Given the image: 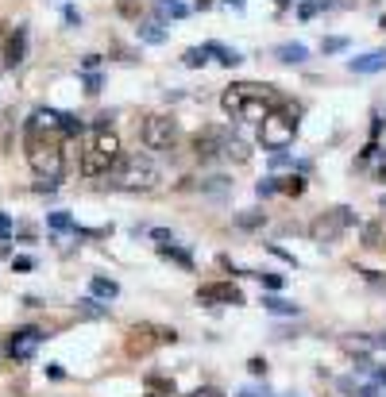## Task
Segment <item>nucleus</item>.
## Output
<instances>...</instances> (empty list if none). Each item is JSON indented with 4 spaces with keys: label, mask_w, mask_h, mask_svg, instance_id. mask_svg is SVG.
Masks as SVG:
<instances>
[{
    "label": "nucleus",
    "mask_w": 386,
    "mask_h": 397,
    "mask_svg": "<svg viewBox=\"0 0 386 397\" xmlns=\"http://www.w3.org/2000/svg\"><path fill=\"white\" fill-rule=\"evenodd\" d=\"M371 378H375V389H386V366H375Z\"/></svg>",
    "instance_id": "obj_38"
},
{
    "label": "nucleus",
    "mask_w": 386,
    "mask_h": 397,
    "mask_svg": "<svg viewBox=\"0 0 386 397\" xmlns=\"http://www.w3.org/2000/svg\"><path fill=\"white\" fill-rule=\"evenodd\" d=\"M298 16H302V20H313V16H317V4H302V8H298Z\"/></svg>",
    "instance_id": "obj_41"
},
{
    "label": "nucleus",
    "mask_w": 386,
    "mask_h": 397,
    "mask_svg": "<svg viewBox=\"0 0 386 397\" xmlns=\"http://www.w3.org/2000/svg\"><path fill=\"white\" fill-rule=\"evenodd\" d=\"M247 158H252V150H247V143L240 139V135H232V132H228V139H224V162H236V166H244Z\"/></svg>",
    "instance_id": "obj_14"
},
{
    "label": "nucleus",
    "mask_w": 386,
    "mask_h": 397,
    "mask_svg": "<svg viewBox=\"0 0 386 397\" xmlns=\"http://www.w3.org/2000/svg\"><path fill=\"white\" fill-rule=\"evenodd\" d=\"M77 316H85V320H105V316H109V305H101L97 297H82L77 301Z\"/></svg>",
    "instance_id": "obj_18"
},
{
    "label": "nucleus",
    "mask_w": 386,
    "mask_h": 397,
    "mask_svg": "<svg viewBox=\"0 0 386 397\" xmlns=\"http://www.w3.org/2000/svg\"><path fill=\"white\" fill-rule=\"evenodd\" d=\"M355 224V212L348 205H336V208H328V212H321L317 220L309 224V240L313 243H321V247H328V243H336L340 235L348 232Z\"/></svg>",
    "instance_id": "obj_8"
},
{
    "label": "nucleus",
    "mask_w": 386,
    "mask_h": 397,
    "mask_svg": "<svg viewBox=\"0 0 386 397\" xmlns=\"http://www.w3.org/2000/svg\"><path fill=\"white\" fill-rule=\"evenodd\" d=\"M62 20H66L70 27H77V24H82V12H77V8H70V4H66V8H62Z\"/></svg>",
    "instance_id": "obj_35"
},
{
    "label": "nucleus",
    "mask_w": 386,
    "mask_h": 397,
    "mask_svg": "<svg viewBox=\"0 0 386 397\" xmlns=\"http://www.w3.org/2000/svg\"><path fill=\"white\" fill-rule=\"evenodd\" d=\"M294 135H298V108H290V104H278L259 124V143L267 150H286L294 143Z\"/></svg>",
    "instance_id": "obj_5"
},
{
    "label": "nucleus",
    "mask_w": 386,
    "mask_h": 397,
    "mask_svg": "<svg viewBox=\"0 0 386 397\" xmlns=\"http://www.w3.org/2000/svg\"><path fill=\"white\" fill-rule=\"evenodd\" d=\"M147 389H151V394H162V397H174L178 394L174 378H159V374H155V378H147Z\"/></svg>",
    "instance_id": "obj_24"
},
{
    "label": "nucleus",
    "mask_w": 386,
    "mask_h": 397,
    "mask_svg": "<svg viewBox=\"0 0 386 397\" xmlns=\"http://www.w3.org/2000/svg\"><path fill=\"white\" fill-rule=\"evenodd\" d=\"M247 371H252V374H267V363H263V359H252V363H247Z\"/></svg>",
    "instance_id": "obj_42"
},
{
    "label": "nucleus",
    "mask_w": 386,
    "mask_h": 397,
    "mask_svg": "<svg viewBox=\"0 0 386 397\" xmlns=\"http://www.w3.org/2000/svg\"><path fill=\"white\" fill-rule=\"evenodd\" d=\"M263 309L275 316H298V305L294 301H282V297H263Z\"/></svg>",
    "instance_id": "obj_20"
},
{
    "label": "nucleus",
    "mask_w": 386,
    "mask_h": 397,
    "mask_svg": "<svg viewBox=\"0 0 386 397\" xmlns=\"http://www.w3.org/2000/svg\"><path fill=\"white\" fill-rule=\"evenodd\" d=\"M39 343H43V328H20V332H12V339H8V359L27 363V359L39 351Z\"/></svg>",
    "instance_id": "obj_11"
},
{
    "label": "nucleus",
    "mask_w": 386,
    "mask_h": 397,
    "mask_svg": "<svg viewBox=\"0 0 386 397\" xmlns=\"http://www.w3.org/2000/svg\"><path fill=\"white\" fill-rule=\"evenodd\" d=\"M31 258H27V255H20V258H12V270H31Z\"/></svg>",
    "instance_id": "obj_40"
},
{
    "label": "nucleus",
    "mask_w": 386,
    "mask_h": 397,
    "mask_svg": "<svg viewBox=\"0 0 386 397\" xmlns=\"http://www.w3.org/2000/svg\"><path fill=\"white\" fill-rule=\"evenodd\" d=\"M278 104H282L278 93L263 81H236L220 93V108L232 120H240V124H263Z\"/></svg>",
    "instance_id": "obj_1"
},
{
    "label": "nucleus",
    "mask_w": 386,
    "mask_h": 397,
    "mask_svg": "<svg viewBox=\"0 0 386 397\" xmlns=\"http://www.w3.org/2000/svg\"><path fill=\"white\" fill-rule=\"evenodd\" d=\"M47 224H51L54 232H77V224L70 220L66 212H51V216H47Z\"/></svg>",
    "instance_id": "obj_26"
},
{
    "label": "nucleus",
    "mask_w": 386,
    "mask_h": 397,
    "mask_svg": "<svg viewBox=\"0 0 386 397\" xmlns=\"http://www.w3.org/2000/svg\"><path fill=\"white\" fill-rule=\"evenodd\" d=\"M278 193H286V197H302V193H305V178L302 174L278 178Z\"/></svg>",
    "instance_id": "obj_21"
},
{
    "label": "nucleus",
    "mask_w": 386,
    "mask_h": 397,
    "mask_svg": "<svg viewBox=\"0 0 386 397\" xmlns=\"http://www.w3.org/2000/svg\"><path fill=\"white\" fill-rule=\"evenodd\" d=\"M197 301L201 305H244V290L232 281H209L197 290Z\"/></svg>",
    "instance_id": "obj_10"
},
{
    "label": "nucleus",
    "mask_w": 386,
    "mask_h": 397,
    "mask_svg": "<svg viewBox=\"0 0 386 397\" xmlns=\"http://www.w3.org/2000/svg\"><path fill=\"white\" fill-rule=\"evenodd\" d=\"M24 147H27V166H31L35 178H39L35 189H54V185L62 182V174H66V139L24 132Z\"/></svg>",
    "instance_id": "obj_2"
},
{
    "label": "nucleus",
    "mask_w": 386,
    "mask_h": 397,
    "mask_svg": "<svg viewBox=\"0 0 386 397\" xmlns=\"http://www.w3.org/2000/svg\"><path fill=\"white\" fill-rule=\"evenodd\" d=\"M255 193H259V197H270V193H278V178H267V182H259V185H255Z\"/></svg>",
    "instance_id": "obj_31"
},
{
    "label": "nucleus",
    "mask_w": 386,
    "mask_h": 397,
    "mask_svg": "<svg viewBox=\"0 0 386 397\" xmlns=\"http://www.w3.org/2000/svg\"><path fill=\"white\" fill-rule=\"evenodd\" d=\"M89 290H93V297H105V301H116L120 297V286L112 278H101V274L89 278Z\"/></svg>",
    "instance_id": "obj_17"
},
{
    "label": "nucleus",
    "mask_w": 386,
    "mask_h": 397,
    "mask_svg": "<svg viewBox=\"0 0 386 397\" xmlns=\"http://www.w3.org/2000/svg\"><path fill=\"white\" fill-rule=\"evenodd\" d=\"M209 62V54H205V47H190L182 54V66H190V70H197V66H205Z\"/></svg>",
    "instance_id": "obj_25"
},
{
    "label": "nucleus",
    "mask_w": 386,
    "mask_h": 397,
    "mask_svg": "<svg viewBox=\"0 0 386 397\" xmlns=\"http://www.w3.org/2000/svg\"><path fill=\"white\" fill-rule=\"evenodd\" d=\"M321 50H325V54H340V50H348V39H340V35H336V39H325Z\"/></svg>",
    "instance_id": "obj_29"
},
{
    "label": "nucleus",
    "mask_w": 386,
    "mask_h": 397,
    "mask_svg": "<svg viewBox=\"0 0 386 397\" xmlns=\"http://www.w3.org/2000/svg\"><path fill=\"white\" fill-rule=\"evenodd\" d=\"M116 162H120V139H116V132L97 127V132L89 135V143H85V150H82V174L85 178H109Z\"/></svg>",
    "instance_id": "obj_4"
},
{
    "label": "nucleus",
    "mask_w": 386,
    "mask_h": 397,
    "mask_svg": "<svg viewBox=\"0 0 386 397\" xmlns=\"http://www.w3.org/2000/svg\"><path fill=\"white\" fill-rule=\"evenodd\" d=\"M159 255L162 258H174L182 270H193V258H190V251H182V247H174V243H167V247H159Z\"/></svg>",
    "instance_id": "obj_22"
},
{
    "label": "nucleus",
    "mask_w": 386,
    "mask_h": 397,
    "mask_svg": "<svg viewBox=\"0 0 386 397\" xmlns=\"http://www.w3.org/2000/svg\"><path fill=\"white\" fill-rule=\"evenodd\" d=\"M378 243H383V228H378V224H367V228H363V247H378Z\"/></svg>",
    "instance_id": "obj_28"
},
{
    "label": "nucleus",
    "mask_w": 386,
    "mask_h": 397,
    "mask_svg": "<svg viewBox=\"0 0 386 397\" xmlns=\"http://www.w3.org/2000/svg\"><path fill=\"white\" fill-rule=\"evenodd\" d=\"M255 278H259L267 290H282V278H278V274H255Z\"/></svg>",
    "instance_id": "obj_33"
},
{
    "label": "nucleus",
    "mask_w": 386,
    "mask_h": 397,
    "mask_svg": "<svg viewBox=\"0 0 386 397\" xmlns=\"http://www.w3.org/2000/svg\"><path fill=\"white\" fill-rule=\"evenodd\" d=\"M224 4H232V8H244V0H224Z\"/></svg>",
    "instance_id": "obj_44"
},
{
    "label": "nucleus",
    "mask_w": 386,
    "mask_h": 397,
    "mask_svg": "<svg viewBox=\"0 0 386 397\" xmlns=\"http://www.w3.org/2000/svg\"><path fill=\"white\" fill-rule=\"evenodd\" d=\"M224 139H228V127H201L193 135V155L201 166H213V162H224Z\"/></svg>",
    "instance_id": "obj_9"
},
{
    "label": "nucleus",
    "mask_w": 386,
    "mask_h": 397,
    "mask_svg": "<svg viewBox=\"0 0 386 397\" xmlns=\"http://www.w3.org/2000/svg\"><path fill=\"white\" fill-rule=\"evenodd\" d=\"M85 93H89V97H97V93H101V77H97V74L85 77Z\"/></svg>",
    "instance_id": "obj_36"
},
{
    "label": "nucleus",
    "mask_w": 386,
    "mask_h": 397,
    "mask_svg": "<svg viewBox=\"0 0 386 397\" xmlns=\"http://www.w3.org/2000/svg\"><path fill=\"white\" fill-rule=\"evenodd\" d=\"M275 59H278V62H290V66H298V62L309 59V50H305L302 42H282V47H275Z\"/></svg>",
    "instance_id": "obj_15"
},
{
    "label": "nucleus",
    "mask_w": 386,
    "mask_h": 397,
    "mask_svg": "<svg viewBox=\"0 0 386 397\" xmlns=\"http://www.w3.org/2000/svg\"><path fill=\"white\" fill-rule=\"evenodd\" d=\"M205 54H217L220 66H240V62H244V54H240V50L220 47V42H205Z\"/></svg>",
    "instance_id": "obj_16"
},
{
    "label": "nucleus",
    "mask_w": 386,
    "mask_h": 397,
    "mask_svg": "<svg viewBox=\"0 0 386 397\" xmlns=\"http://www.w3.org/2000/svg\"><path fill=\"white\" fill-rule=\"evenodd\" d=\"M162 4H182V0H162Z\"/></svg>",
    "instance_id": "obj_45"
},
{
    "label": "nucleus",
    "mask_w": 386,
    "mask_h": 397,
    "mask_svg": "<svg viewBox=\"0 0 386 397\" xmlns=\"http://www.w3.org/2000/svg\"><path fill=\"white\" fill-rule=\"evenodd\" d=\"M378 182H386V150H383V166H378Z\"/></svg>",
    "instance_id": "obj_43"
},
{
    "label": "nucleus",
    "mask_w": 386,
    "mask_h": 397,
    "mask_svg": "<svg viewBox=\"0 0 386 397\" xmlns=\"http://www.w3.org/2000/svg\"><path fill=\"white\" fill-rule=\"evenodd\" d=\"M267 224V212H259V208H247V212L236 216V228H244V232H252V228H263Z\"/></svg>",
    "instance_id": "obj_19"
},
{
    "label": "nucleus",
    "mask_w": 386,
    "mask_h": 397,
    "mask_svg": "<svg viewBox=\"0 0 386 397\" xmlns=\"http://www.w3.org/2000/svg\"><path fill=\"white\" fill-rule=\"evenodd\" d=\"M8 240H12V220L0 212V243H8Z\"/></svg>",
    "instance_id": "obj_34"
},
{
    "label": "nucleus",
    "mask_w": 386,
    "mask_h": 397,
    "mask_svg": "<svg viewBox=\"0 0 386 397\" xmlns=\"http://www.w3.org/2000/svg\"><path fill=\"white\" fill-rule=\"evenodd\" d=\"M135 31H139V39H143V42H151V47H159V42H167V31H162L159 24H139V27H135Z\"/></svg>",
    "instance_id": "obj_23"
},
{
    "label": "nucleus",
    "mask_w": 386,
    "mask_h": 397,
    "mask_svg": "<svg viewBox=\"0 0 386 397\" xmlns=\"http://www.w3.org/2000/svg\"><path fill=\"white\" fill-rule=\"evenodd\" d=\"M348 70H352V74H378V70H386V50H371L363 59H352Z\"/></svg>",
    "instance_id": "obj_13"
},
{
    "label": "nucleus",
    "mask_w": 386,
    "mask_h": 397,
    "mask_svg": "<svg viewBox=\"0 0 386 397\" xmlns=\"http://www.w3.org/2000/svg\"><path fill=\"white\" fill-rule=\"evenodd\" d=\"M236 397H294V394H270V389H240Z\"/></svg>",
    "instance_id": "obj_32"
},
{
    "label": "nucleus",
    "mask_w": 386,
    "mask_h": 397,
    "mask_svg": "<svg viewBox=\"0 0 386 397\" xmlns=\"http://www.w3.org/2000/svg\"><path fill=\"white\" fill-rule=\"evenodd\" d=\"M340 389H348L352 397H378V389H375V386H355L352 378H340Z\"/></svg>",
    "instance_id": "obj_27"
},
{
    "label": "nucleus",
    "mask_w": 386,
    "mask_h": 397,
    "mask_svg": "<svg viewBox=\"0 0 386 397\" xmlns=\"http://www.w3.org/2000/svg\"><path fill=\"white\" fill-rule=\"evenodd\" d=\"M0 59H4V66H8V70L24 66V59H27V27L24 24H16L8 31V42H4V50H0Z\"/></svg>",
    "instance_id": "obj_12"
},
{
    "label": "nucleus",
    "mask_w": 386,
    "mask_h": 397,
    "mask_svg": "<svg viewBox=\"0 0 386 397\" xmlns=\"http://www.w3.org/2000/svg\"><path fill=\"white\" fill-rule=\"evenodd\" d=\"M139 139L147 150H159V155H170L182 139L178 132V120L167 116V112H151V116H143V127H139Z\"/></svg>",
    "instance_id": "obj_6"
},
{
    "label": "nucleus",
    "mask_w": 386,
    "mask_h": 397,
    "mask_svg": "<svg viewBox=\"0 0 386 397\" xmlns=\"http://www.w3.org/2000/svg\"><path fill=\"white\" fill-rule=\"evenodd\" d=\"M162 182V170L151 155L143 150H132V155H120V162L112 166L109 185L112 189H124V193H155Z\"/></svg>",
    "instance_id": "obj_3"
},
{
    "label": "nucleus",
    "mask_w": 386,
    "mask_h": 397,
    "mask_svg": "<svg viewBox=\"0 0 386 397\" xmlns=\"http://www.w3.org/2000/svg\"><path fill=\"white\" fill-rule=\"evenodd\" d=\"M383 31H386V16H383Z\"/></svg>",
    "instance_id": "obj_46"
},
{
    "label": "nucleus",
    "mask_w": 386,
    "mask_h": 397,
    "mask_svg": "<svg viewBox=\"0 0 386 397\" xmlns=\"http://www.w3.org/2000/svg\"><path fill=\"white\" fill-rule=\"evenodd\" d=\"M97 66H101V54H85V59H82V70H85V74H93Z\"/></svg>",
    "instance_id": "obj_37"
},
{
    "label": "nucleus",
    "mask_w": 386,
    "mask_h": 397,
    "mask_svg": "<svg viewBox=\"0 0 386 397\" xmlns=\"http://www.w3.org/2000/svg\"><path fill=\"white\" fill-rule=\"evenodd\" d=\"M167 343H178V332L174 328H162V324H132L124 339V351L132 359L151 355L155 348H167Z\"/></svg>",
    "instance_id": "obj_7"
},
{
    "label": "nucleus",
    "mask_w": 386,
    "mask_h": 397,
    "mask_svg": "<svg viewBox=\"0 0 386 397\" xmlns=\"http://www.w3.org/2000/svg\"><path fill=\"white\" fill-rule=\"evenodd\" d=\"M151 240H159V247H167V243H174V232H167V228H151Z\"/></svg>",
    "instance_id": "obj_30"
},
{
    "label": "nucleus",
    "mask_w": 386,
    "mask_h": 397,
    "mask_svg": "<svg viewBox=\"0 0 386 397\" xmlns=\"http://www.w3.org/2000/svg\"><path fill=\"white\" fill-rule=\"evenodd\" d=\"M185 397H224L220 389H213V386H205V389H193V394H185Z\"/></svg>",
    "instance_id": "obj_39"
}]
</instances>
